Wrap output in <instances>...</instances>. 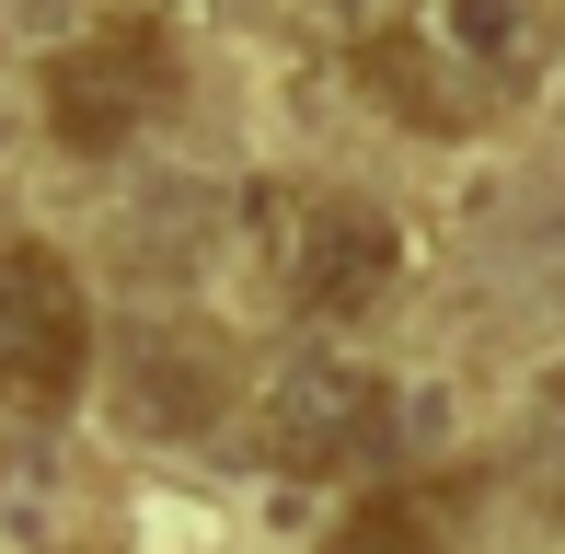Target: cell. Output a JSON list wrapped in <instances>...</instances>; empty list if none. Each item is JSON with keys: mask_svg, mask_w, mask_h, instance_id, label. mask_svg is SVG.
Here are the masks:
<instances>
[{"mask_svg": "<svg viewBox=\"0 0 565 554\" xmlns=\"http://www.w3.org/2000/svg\"><path fill=\"white\" fill-rule=\"evenodd\" d=\"M243 232L254 255H266L277 300L312 323H358L393 300L404 277V232L370 209V196H335V185H254L243 196Z\"/></svg>", "mask_w": 565, "mask_h": 554, "instance_id": "obj_1", "label": "cell"}, {"mask_svg": "<svg viewBox=\"0 0 565 554\" xmlns=\"http://www.w3.org/2000/svg\"><path fill=\"white\" fill-rule=\"evenodd\" d=\"M393 439H404V405H393V382L358 370V359H323L312 347V359H277L266 382H254V450H266L277 473H312V486L370 473L381 486Z\"/></svg>", "mask_w": 565, "mask_h": 554, "instance_id": "obj_2", "label": "cell"}, {"mask_svg": "<svg viewBox=\"0 0 565 554\" xmlns=\"http://www.w3.org/2000/svg\"><path fill=\"white\" fill-rule=\"evenodd\" d=\"M162 105H173V35L150 12H105L93 35H70L46 58V128H58V150H82V162L127 150Z\"/></svg>", "mask_w": 565, "mask_h": 554, "instance_id": "obj_3", "label": "cell"}, {"mask_svg": "<svg viewBox=\"0 0 565 554\" xmlns=\"http://www.w3.org/2000/svg\"><path fill=\"white\" fill-rule=\"evenodd\" d=\"M93 370V300L58 243H0V393L12 405H70Z\"/></svg>", "mask_w": 565, "mask_h": 554, "instance_id": "obj_4", "label": "cell"}, {"mask_svg": "<svg viewBox=\"0 0 565 554\" xmlns=\"http://www.w3.org/2000/svg\"><path fill=\"white\" fill-rule=\"evenodd\" d=\"M116 393H127L139 427L196 439V427H220V405H231V347L209 323H139V335L116 347Z\"/></svg>", "mask_w": 565, "mask_h": 554, "instance_id": "obj_5", "label": "cell"}, {"mask_svg": "<svg viewBox=\"0 0 565 554\" xmlns=\"http://www.w3.org/2000/svg\"><path fill=\"white\" fill-rule=\"evenodd\" d=\"M358 82H370L404 128H427V139H461L484 116L473 105V70H439V35H416V23H381V35L358 46Z\"/></svg>", "mask_w": 565, "mask_h": 554, "instance_id": "obj_6", "label": "cell"}, {"mask_svg": "<svg viewBox=\"0 0 565 554\" xmlns=\"http://www.w3.org/2000/svg\"><path fill=\"white\" fill-rule=\"evenodd\" d=\"M450 532H461V486H370L323 554H450Z\"/></svg>", "mask_w": 565, "mask_h": 554, "instance_id": "obj_7", "label": "cell"}, {"mask_svg": "<svg viewBox=\"0 0 565 554\" xmlns=\"http://www.w3.org/2000/svg\"><path fill=\"white\" fill-rule=\"evenodd\" d=\"M439 46L461 70H484V82H531V70H543V12H531V0H450Z\"/></svg>", "mask_w": 565, "mask_h": 554, "instance_id": "obj_8", "label": "cell"}]
</instances>
